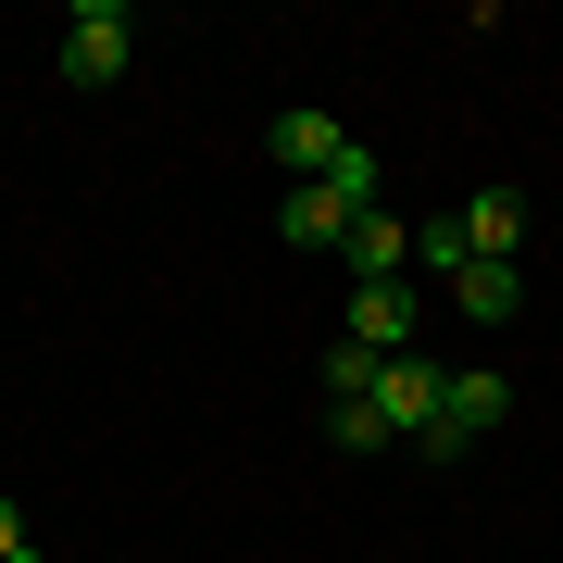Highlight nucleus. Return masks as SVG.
Wrapping results in <instances>:
<instances>
[{
  "label": "nucleus",
  "instance_id": "1",
  "mask_svg": "<svg viewBox=\"0 0 563 563\" xmlns=\"http://www.w3.org/2000/svg\"><path fill=\"white\" fill-rule=\"evenodd\" d=\"M501 413H514V376H488V363H463V376L439 388V426H426L413 451H426V463H463V451L488 439V426H501Z\"/></svg>",
  "mask_w": 563,
  "mask_h": 563
},
{
  "label": "nucleus",
  "instance_id": "2",
  "mask_svg": "<svg viewBox=\"0 0 563 563\" xmlns=\"http://www.w3.org/2000/svg\"><path fill=\"white\" fill-rule=\"evenodd\" d=\"M125 51H139V13H125V0H76V13H63V88H113Z\"/></svg>",
  "mask_w": 563,
  "mask_h": 563
},
{
  "label": "nucleus",
  "instance_id": "3",
  "mask_svg": "<svg viewBox=\"0 0 563 563\" xmlns=\"http://www.w3.org/2000/svg\"><path fill=\"white\" fill-rule=\"evenodd\" d=\"M439 388H451V363H439V351H388L363 401H376L388 439H426V426H439Z\"/></svg>",
  "mask_w": 563,
  "mask_h": 563
},
{
  "label": "nucleus",
  "instance_id": "4",
  "mask_svg": "<svg viewBox=\"0 0 563 563\" xmlns=\"http://www.w3.org/2000/svg\"><path fill=\"white\" fill-rule=\"evenodd\" d=\"M263 151H276V163H288V188H313V176H325V163H339V151H351V125H339V113H276V125H263Z\"/></svg>",
  "mask_w": 563,
  "mask_h": 563
},
{
  "label": "nucleus",
  "instance_id": "5",
  "mask_svg": "<svg viewBox=\"0 0 563 563\" xmlns=\"http://www.w3.org/2000/svg\"><path fill=\"white\" fill-rule=\"evenodd\" d=\"M351 225H363V213H351V201H339L325 176H313V188H288V201H276V239H301V251H339Z\"/></svg>",
  "mask_w": 563,
  "mask_h": 563
},
{
  "label": "nucleus",
  "instance_id": "6",
  "mask_svg": "<svg viewBox=\"0 0 563 563\" xmlns=\"http://www.w3.org/2000/svg\"><path fill=\"white\" fill-rule=\"evenodd\" d=\"M351 339H363V351H413V276L351 288Z\"/></svg>",
  "mask_w": 563,
  "mask_h": 563
},
{
  "label": "nucleus",
  "instance_id": "7",
  "mask_svg": "<svg viewBox=\"0 0 563 563\" xmlns=\"http://www.w3.org/2000/svg\"><path fill=\"white\" fill-rule=\"evenodd\" d=\"M451 301H463V325H514L526 313V276H514V263H463Z\"/></svg>",
  "mask_w": 563,
  "mask_h": 563
},
{
  "label": "nucleus",
  "instance_id": "8",
  "mask_svg": "<svg viewBox=\"0 0 563 563\" xmlns=\"http://www.w3.org/2000/svg\"><path fill=\"white\" fill-rule=\"evenodd\" d=\"M514 239H526V201H514V188H476V201H463V251L514 263Z\"/></svg>",
  "mask_w": 563,
  "mask_h": 563
},
{
  "label": "nucleus",
  "instance_id": "9",
  "mask_svg": "<svg viewBox=\"0 0 563 563\" xmlns=\"http://www.w3.org/2000/svg\"><path fill=\"white\" fill-rule=\"evenodd\" d=\"M413 263H426V276H463V263H476V251H463V213H439V225H413Z\"/></svg>",
  "mask_w": 563,
  "mask_h": 563
},
{
  "label": "nucleus",
  "instance_id": "10",
  "mask_svg": "<svg viewBox=\"0 0 563 563\" xmlns=\"http://www.w3.org/2000/svg\"><path fill=\"white\" fill-rule=\"evenodd\" d=\"M325 188H339V201H351V213H376V151H363V139H351L339 163H325Z\"/></svg>",
  "mask_w": 563,
  "mask_h": 563
},
{
  "label": "nucleus",
  "instance_id": "11",
  "mask_svg": "<svg viewBox=\"0 0 563 563\" xmlns=\"http://www.w3.org/2000/svg\"><path fill=\"white\" fill-rule=\"evenodd\" d=\"M376 363H388V351H363V339H339V351H325V388H339V401H363V388H376Z\"/></svg>",
  "mask_w": 563,
  "mask_h": 563
},
{
  "label": "nucleus",
  "instance_id": "12",
  "mask_svg": "<svg viewBox=\"0 0 563 563\" xmlns=\"http://www.w3.org/2000/svg\"><path fill=\"white\" fill-rule=\"evenodd\" d=\"M325 439H339V451H388V426H376V401H339V413H325Z\"/></svg>",
  "mask_w": 563,
  "mask_h": 563
},
{
  "label": "nucleus",
  "instance_id": "13",
  "mask_svg": "<svg viewBox=\"0 0 563 563\" xmlns=\"http://www.w3.org/2000/svg\"><path fill=\"white\" fill-rule=\"evenodd\" d=\"M0 563H38V539H25V514L0 501Z\"/></svg>",
  "mask_w": 563,
  "mask_h": 563
}]
</instances>
